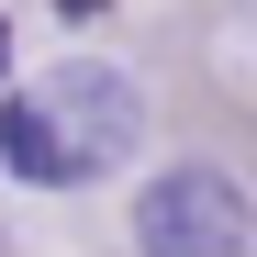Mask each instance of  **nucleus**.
Returning <instances> with one entry per match:
<instances>
[{
	"label": "nucleus",
	"mask_w": 257,
	"mask_h": 257,
	"mask_svg": "<svg viewBox=\"0 0 257 257\" xmlns=\"http://www.w3.org/2000/svg\"><path fill=\"white\" fill-rule=\"evenodd\" d=\"M135 78L101 67V56H67L45 90H12L0 101V168L34 190H78V179H101V168H123V146H135Z\"/></svg>",
	"instance_id": "f257e3e1"
},
{
	"label": "nucleus",
	"mask_w": 257,
	"mask_h": 257,
	"mask_svg": "<svg viewBox=\"0 0 257 257\" xmlns=\"http://www.w3.org/2000/svg\"><path fill=\"white\" fill-rule=\"evenodd\" d=\"M246 235H257V201L224 168H168L135 201V257H246Z\"/></svg>",
	"instance_id": "f03ea898"
},
{
	"label": "nucleus",
	"mask_w": 257,
	"mask_h": 257,
	"mask_svg": "<svg viewBox=\"0 0 257 257\" xmlns=\"http://www.w3.org/2000/svg\"><path fill=\"white\" fill-rule=\"evenodd\" d=\"M0 78H12V23H0Z\"/></svg>",
	"instance_id": "7ed1b4c3"
}]
</instances>
